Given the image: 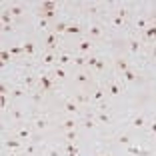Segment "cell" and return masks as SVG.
Wrapping results in <instances>:
<instances>
[{
	"mask_svg": "<svg viewBox=\"0 0 156 156\" xmlns=\"http://www.w3.org/2000/svg\"><path fill=\"white\" fill-rule=\"evenodd\" d=\"M38 84H40V88L44 92H48L52 88V78L48 74H42V76H38Z\"/></svg>",
	"mask_w": 156,
	"mask_h": 156,
	"instance_id": "1",
	"label": "cell"
},
{
	"mask_svg": "<svg viewBox=\"0 0 156 156\" xmlns=\"http://www.w3.org/2000/svg\"><path fill=\"white\" fill-rule=\"evenodd\" d=\"M30 136H32V130L26 128V126H20L18 132H16V138H20V140H30Z\"/></svg>",
	"mask_w": 156,
	"mask_h": 156,
	"instance_id": "2",
	"label": "cell"
},
{
	"mask_svg": "<svg viewBox=\"0 0 156 156\" xmlns=\"http://www.w3.org/2000/svg\"><path fill=\"white\" fill-rule=\"evenodd\" d=\"M76 126H78V122L74 118H68V120H64V122L60 124V128L64 130V132H68V130H76Z\"/></svg>",
	"mask_w": 156,
	"mask_h": 156,
	"instance_id": "3",
	"label": "cell"
},
{
	"mask_svg": "<svg viewBox=\"0 0 156 156\" xmlns=\"http://www.w3.org/2000/svg\"><path fill=\"white\" fill-rule=\"evenodd\" d=\"M120 90H122V88H120L118 82H108V86H106V92H108L110 96H118Z\"/></svg>",
	"mask_w": 156,
	"mask_h": 156,
	"instance_id": "4",
	"label": "cell"
},
{
	"mask_svg": "<svg viewBox=\"0 0 156 156\" xmlns=\"http://www.w3.org/2000/svg\"><path fill=\"white\" fill-rule=\"evenodd\" d=\"M32 124H34V128H38V130H44L46 126H48V118H46V116H36Z\"/></svg>",
	"mask_w": 156,
	"mask_h": 156,
	"instance_id": "5",
	"label": "cell"
},
{
	"mask_svg": "<svg viewBox=\"0 0 156 156\" xmlns=\"http://www.w3.org/2000/svg\"><path fill=\"white\" fill-rule=\"evenodd\" d=\"M4 146L10 148V150H18V148L22 146V140H20V138H10V140L4 142Z\"/></svg>",
	"mask_w": 156,
	"mask_h": 156,
	"instance_id": "6",
	"label": "cell"
},
{
	"mask_svg": "<svg viewBox=\"0 0 156 156\" xmlns=\"http://www.w3.org/2000/svg\"><path fill=\"white\" fill-rule=\"evenodd\" d=\"M104 96H106V90L96 88V90H94V94H92V98H90V102H102V100H104Z\"/></svg>",
	"mask_w": 156,
	"mask_h": 156,
	"instance_id": "7",
	"label": "cell"
},
{
	"mask_svg": "<svg viewBox=\"0 0 156 156\" xmlns=\"http://www.w3.org/2000/svg\"><path fill=\"white\" fill-rule=\"evenodd\" d=\"M64 110L68 112V114H76V112H78V104L74 100H66L64 102Z\"/></svg>",
	"mask_w": 156,
	"mask_h": 156,
	"instance_id": "8",
	"label": "cell"
},
{
	"mask_svg": "<svg viewBox=\"0 0 156 156\" xmlns=\"http://www.w3.org/2000/svg\"><path fill=\"white\" fill-rule=\"evenodd\" d=\"M144 38H146V40H154L156 38V24H150V26L144 30Z\"/></svg>",
	"mask_w": 156,
	"mask_h": 156,
	"instance_id": "9",
	"label": "cell"
},
{
	"mask_svg": "<svg viewBox=\"0 0 156 156\" xmlns=\"http://www.w3.org/2000/svg\"><path fill=\"white\" fill-rule=\"evenodd\" d=\"M130 124H132L134 128H142L144 124H146V118H144L142 114H138V116H134V118H132V122H130Z\"/></svg>",
	"mask_w": 156,
	"mask_h": 156,
	"instance_id": "10",
	"label": "cell"
},
{
	"mask_svg": "<svg viewBox=\"0 0 156 156\" xmlns=\"http://www.w3.org/2000/svg\"><path fill=\"white\" fill-rule=\"evenodd\" d=\"M88 34H90L92 38H100V36H102V28L98 26V24H94V26L88 28Z\"/></svg>",
	"mask_w": 156,
	"mask_h": 156,
	"instance_id": "11",
	"label": "cell"
},
{
	"mask_svg": "<svg viewBox=\"0 0 156 156\" xmlns=\"http://www.w3.org/2000/svg\"><path fill=\"white\" fill-rule=\"evenodd\" d=\"M54 60H58V58H56V56L52 54L50 50H48V52H44V54H42V64H52Z\"/></svg>",
	"mask_w": 156,
	"mask_h": 156,
	"instance_id": "12",
	"label": "cell"
},
{
	"mask_svg": "<svg viewBox=\"0 0 156 156\" xmlns=\"http://www.w3.org/2000/svg\"><path fill=\"white\" fill-rule=\"evenodd\" d=\"M78 50H80V52H90V50H92V42H90V40H80V44H78Z\"/></svg>",
	"mask_w": 156,
	"mask_h": 156,
	"instance_id": "13",
	"label": "cell"
},
{
	"mask_svg": "<svg viewBox=\"0 0 156 156\" xmlns=\"http://www.w3.org/2000/svg\"><path fill=\"white\" fill-rule=\"evenodd\" d=\"M22 48H24V54H28V56H32V54H34V50H36L34 42H24Z\"/></svg>",
	"mask_w": 156,
	"mask_h": 156,
	"instance_id": "14",
	"label": "cell"
},
{
	"mask_svg": "<svg viewBox=\"0 0 156 156\" xmlns=\"http://www.w3.org/2000/svg\"><path fill=\"white\" fill-rule=\"evenodd\" d=\"M44 44H46V48H48V50H52V48L56 46V34H48Z\"/></svg>",
	"mask_w": 156,
	"mask_h": 156,
	"instance_id": "15",
	"label": "cell"
},
{
	"mask_svg": "<svg viewBox=\"0 0 156 156\" xmlns=\"http://www.w3.org/2000/svg\"><path fill=\"white\" fill-rule=\"evenodd\" d=\"M52 76H54V78H60V80H62V78H66V70L62 68V66H56L54 72H52Z\"/></svg>",
	"mask_w": 156,
	"mask_h": 156,
	"instance_id": "16",
	"label": "cell"
},
{
	"mask_svg": "<svg viewBox=\"0 0 156 156\" xmlns=\"http://www.w3.org/2000/svg\"><path fill=\"white\" fill-rule=\"evenodd\" d=\"M116 68L124 74L126 70H130V66H128V62H126V60H116Z\"/></svg>",
	"mask_w": 156,
	"mask_h": 156,
	"instance_id": "17",
	"label": "cell"
},
{
	"mask_svg": "<svg viewBox=\"0 0 156 156\" xmlns=\"http://www.w3.org/2000/svg\"><path fill=\"white\" fill-rule=\"evenodd\" d=\"M40 16H42V18H46V20H52L56 16V10H44V8H42L40 10Z\"/></svg>",
	"mask_w": 156,
	"mask_h": 156,
	"instance_id": "18",
	"label": "cell"
},
{
	"mask_svg": "<svg viewBox=\"0 0 156 156\" xmlns=\"http://www.w3.org/2000/svg\"><path fill=\"white\" fill-rule=\"evenodd\" d=\"M76 82L78 84H86V82H90V78H88L86 72H78L76 74Z\"/></svg>",
	"mask_w": 156,
	"mask_h": 156,
	"instance_id": "19",
	"label": "cell"
},
{
	"mask_svg": "<svg viewBox=\"0 0 156 156\" xmlns=\"http://www.w3.org/2000/svg\"><path fill=\"white\" fill-rule=\"evenodd\" d=\"M96 120H98V122H102V124H108V122H110V114H108V112H98Z\"/></svg>",
	"mask_w": 156,
	"mask_h": 156,
	"instance_id": "20",
	"label": "cell"
},
{
	"mask_svg": "<svg viewBox=\"0 0 156 156\" xmlns=\"http://www.w3.org/2000/svg\"><path fill=\"white\" fill-rule=\"evenodd\" d=\"M66 34H80V24H78V22L68 24V30H66Z\"/></svg>",
	"mask_w": 156,
	"mask_h": 156,
	"instance_id": "21",
	"label": "cell"
},
{
	"mask_svg": "<svg viewBox=\"0 0 156 156\" xmlns=\"http://www.w3.org/2000/svg\"><path fill=\"white\" fill-rule=\"evenodd\" d=\"M70 62V56L66 54V52H60V56H58V66H64V64H68Z\"/></svg>",
	"mask_w": 156,
	"mask_h": 156,
	"instance_id": "22",
	"label": "cell"
},
{
	"mask_svg": "<svg viewBox=\"0 0 156 156\" xmlns=\"http://www.w3.org/2000/svg\"><path fill=\"white\" fill-rule=\"evenodd\" d=\"M8 12L12 14V16H22V14H24V10H22V6H18V4H14L12 8L8 10Z\"/></svg>",
	"mask_w": 156,
	"mask_h": 156,
	"instance_id": "23",
	"label": "cell"
},
{
	"mask_svg": "<svg viewBox=\"0 0 156 156\" xmlns=\"http://www.w3.org/2000/svg\"><path fill=\"white\" fill-rule=\"evenodd\" d=\"M136 28L144 32V30L148 28V20H146V18H138V20H136Z\"/></svg>",
	"mask_w": 156,
	"mask_h": 156,
	"instance_id": "24",
	"label": "cell"
},
{
	"mask_svg": "<svg viewBox=\"0 0 156 156\" xmlns=\"http://www.w3.org/2000/svg\"><path fill=\"white\" fill-rule=\"evenodd\" d=\"M110 22H112V26H114V28H122V26H124V20H122V18H118L116 14L110 18Z\"/></svg>",
	"mask_w": 156,
	"mask_h": 156,
	"instance_id": "25",
	"label": "cell"
},
{
	"mask_svg": "<svg viewBox=\"0 0 156 156\" xmlns=\"http://www.w3.org/2000/svg\"><path fill=\"white\" fill-rule=\"evenodd\" d=\"M72 62H74L76 66H86V64H88V58H86V56H76Z\"/></svg>",
	"mask_w": 156,
	"mask_h": 156,
	"instance_id": "26",
	"label": "cell"
},
{
	"mask_svg": "<svg viewBox=\"0 0 156 156\" xmlns=\"http://www.w3.org/2000/svg\"><path fill=\"white\" fill-rule=\"evenodd\" d=\"M128 152H130V154H140V156H148V152H146V150H142V148H136V146H130V148H128Z\"/></svg>",
	"mask_w": 156,
	"mask_h": 156,
	"instance_id": "27",
	"label": "cell"
},
{
	"mask_svg": "<svg viewBox=\"0 0 156 156\" xmlns=\"http://www.w3.org/2000/svg\"><path fill=\"white\" fill-rule=\"evenodd\" d=\"M124 78H126L128 82H134L138 76H136V72H134V70H126V72H124Z\"/></svg>",
	"mask_w": 156,
	"mask_h": 156,
	"instance_id": "28",
	"label": "cell"
},
{
	"mask_svg": "<svg viewBox=\"0 0 156 156\" xmlns=\"http://www.w3.org/2000/svg\"><path fill=\"white\" fill-rule=\"evenodd\" d=\"M82 126H84V128H94V126H96V120H94V118H84Z\"/></svg>",
	"mask_w": 156,
	"mask_h": 156,
	"instance_id": "29",
	"label": "cell"
},
{
	"mask_svg": "<svg viewBox=\"0 0 156 156\" xmlns=\"http://www.w3.org/2000/svg\"><path fill=\"white\" fill-rule=\"evenodd\" d=\"M10 20H12V14H10V12H4V14H2V26H8Z\"/></svg>",
	"mask_w": 156,
	"mask_h": 156,
	"instance_id": "30",
	"label": "cell"
},
{
	"mask_svg": "<svg viewBox=\"0 0 156 156\" xmlns=\"http://www.w3.org/2000/svg\"><path fill=\"white\" fill-rule=\"evenodd\" d=\"M64 138H66V142H72L74 138H76V130H68V132H64Z\"/></svg>",
	"mask_w": 156,
	"mask_h": 156,
	"instance_id": "31",
	"label": "cell"
},
{
	"mask_svg": "<svg viewBox=\"0 0 156 156\" xmlns=\"http://www.w3.org/2000/svg\"><path fill=\"white\" fill-rule=\"evenodd\" d=\"M22 52H24V48H22V46H12V48H10V54H14V56L22 54Z\"/></svg>",
	"mask_w": 156,
	"mask_h": 156,
	"instance_id": "32",
	"label": "cell"
},
{
	"mask_svg": "<svg viewBox=\"0 0 156 156\" xmlns=\"http://www.w3.org/2000/svg\"><path fill=\"white\" fill-rule=\"evenodd\" d=\"M66 30H68V24L66 22H58L56 24V32H66Z\"/></svg>",
	"mask_w": 156,
	"mask_h": 156,
	"instance_id": "33",
	"label": "cell"
},
{
	"mask_svg": "<svg viewBox=\"0 0 156 156\" xmlns=\"http://www.w3.org/2000/svg\"><path fill=\"white\" fill-rule=\"evenodd\" d=\"M138 48H140V42L132 38V40H130V50H132V52H138Z\"/></svg>",
	"mask_w": 156,
	"mask_h": 156,
	"instance_id": "34",
	"label": "cell"
},
{
	"mask_svg": "<svg viewBox=\"0 0 156 156\" xmlns=\"http://www.w3.org/2000/svg\"><path fill=\"white\" fill-rule=\"evenodd\" d=\"M34 82H36V78H34V76H30V74H28V76H24V84H26V86H32Z\"/></svg>",
	"mask_w": 156,
	"mask_h": 156,
	"instance_id": "35",
	"label": "cell"
},
{
	"mask_svg": "<svg viewBox=\"0 0 156 156\" xmlns=\"http://www.w3.org/2000/svg\"><path fill=\"white\" fill-rule=\"evenodd\" d=\"M98 64V58H96V56H90V58H88V68H94V66H96Z\"/></svg>",
	"mask_w": 156,
	"mask_h": 156,
	"instance_id": "36",
	"label": "cell"
},
{
	"mask_svg": "<svg viewBox=\"0 0 156 156\" xmlns=\"http://www.w3.org/2000/svg\"><path fill=\"white\" fill-rule=\"evenodd\" d=\"M12 96L14 98H22L24 96V90H22V88H14V90H12Z\"/></svg>",
	"mask_w": 156,
	"mask_h": 156,
	"instance_id": "37",
	"label": "cell"
},
{
	"mask_svg": "<svg viewBox=\"0 0 156 156\" xmlns=\"http://www.w3.org/2000/svg\"><path fill=\"white\" fill-rule=\"evenodd\" d=\"M116 16H118V18H126V16H128V10L126 8H118V12H116Z\"/></svg>",
	"mask_w": 156,
	"mask_h": 156,
	"instance_id": "38",
	"label": "cell"
},
{
	"mask_svg": "<svg viewBox=\"0 0 156 156\" xmlns=\"http://www.w3.org/2000/svg\"><path fill=\"white\" fill-rule=\"evenodd\" d=\"M38 28H40V30H46V28H48V20L40 18V20H38Z\"/></svg>",
	"mask_w": 156,
	"mask_h": 156,
	"instance_id": "39",
	"label": "cell"
},
{
	"mask_svg": "<svg viewBox=\"0 0 156 156\" xmlns=\"http://www.w3.org/2000/svg\"><path fill=\"white\" fill-rule=\"evenodd\" d=\"M24 152H26V154H36V146H34V144H28V146L24 148Z\"/></svg>",
	"mask_w": 156,
	"mask_h": 156,
	"instance_id": "40",
	"label": "cell"
},
{
	"mask_svg": "<svg viewBox=\"0 0 156 156\" xmlns=\"http://www.w3.org/2000/svg\"><path fill=\"white\" fill-rule=\"evenodd\" d=\"M74 102H76V104H84V102H88V98L82 96V94H78V96L74 98Z\"/></svg>",
	"mask_w": 156,
	"mask_h": 156,
	"instance_id": "41",
	"label": "cell"
},
{
	"mask_svg": "<svg viewBox=\"0 0 156 156\" xmlns=\"http://www.w3.org/2000/svg\"><path fill=\"white\" fill-rule=\"evenodd\" d=\"M42 8H44V10H56V4H54V2H44Z\"/></svg>",
	"mask_w": 156,
	"mask_h": 156,
	"instance_id": "42",
	"label": "cell"
},
{
	"mask_svg": "<svg viewBox=\"0 0 156 156\" xmlns=\"http://www.w3.org/2000/svg\"><path fill=\"white\" fill-rule=\"evenodd\" d=\"M118 142H120V144H130V138L126 136V134H122V136L118 138Z\"/></svg>",
	"mask_w": 156,
	"mask_h": 156,
	"instance_id": "43",
	"label": "cell"
},
{
	"mask_svg": "<svg viewBox=\"0 0 156 156\" xmlns=\"http://www.w3.org/2000/svg\"><path fill=\"white\" fill-rule=\"evenodd\" d=\"M104 66H106V62H104V60H100V58H98V64L94 66V68H96V70H104Z\"/></svg>",
	"mask_w": 156,
	"mask_h": 156,
	"instance_id": "44",
	"label": "cell"
},
{
	"mask_svg": "<svg viewBox=\"0 0 156 156\" xmlns=\"http://www.w3.org/2000/svg\"><path fill=\"white\" fill-rule=\"evenodd\" d=\"M88 12H90V14H98V6L96 4H90V6H88Z\"/></svg>",
	"mask_w": 156,
	"mask_h": 156,
	"instance_id": "45",
	"label": "cell"
},
{
	"mask_svg": "<svg viewBox=\"0 0 156 156\" xmlns=\"http://www.w3.org/2000/svg\"><path fill=\"white\" fill-rule=\"evenodd\" d=\"M12 118H16V120H22V112H20V110H12Z\"/></svg>",
	"mask_w": 156,
	"mask_h": 156,
	"instance_id": "46",
	"label": "cell"
},
{
	"mask_svg": "<svg viewBox=\"0 0 156 156\" xmlns=\"http://www.w3.org/2000/svg\"><path fill=\"white\" fill-rule=\"evenodd\" d=\"M46 156H60V152L56 150V148H52V150H48V152H46Z\"/></svg>",
	"mask_w": 156,
	"mask_h": 156,
	"instance_id": "47",
	"label": "cell"
},
{
	"mask_svg": "<svg viewBox=\"0 0 156 156\" xmlns=\"http://www.w3.org/2000/svg\"><path fill=\"white\" fill-rule=\"evenodd\" d=\"M2 30H4V32H10V30H14V26H12V24H8V26H2Z\"/></svg>",
	"mask_w": 156,
	"mask_h": 156,
	"instance_id": "48",
	"label": "cell"
},
{
	"mask_svg": "<svg viewBox=\"0 0 156 156\" xmlns=\"http://www.w3.org/2000/svg\"><path fill=\"white\" fill-rule=\"evenodd\" d=\"M150 132H152V134H156V122H154V124L150 126Z\"/></svg>",
	"mask_w": 156,
	"mask_h": 156,
	"instance_id": "49",
	"label": "cell"
},
{
	"mask_svg": "<svg viewBox=\"0 0 156 156\" xmlns=\"http://www.w3.org/2000/svg\"><path fill=\"white\" fill-rule=\"evenodd\" d=\"M152 56H154V58H156V46H154V48H152Z\"/></svg>",
	"mask_w": 156,
	"mask_h": 156,
	"instance_id": "50",
	"label": "cell"
},
{
	"mask_svg": "<svg viewBox=\"0 0 156 156\" xmlns=\"http://www.w3.org/2000/svg\"><path fill=\"white\" fill-rule=\"evenodd\" d=\"M68 156H78V152H74V154H68Z\"/></svg>",
	"mask_w": 156,
	"mask_h": 156,
	"instance_id": "51",
	"label": "cell"
},
{
	"mask_svg": "<svg viewBox=\"0 0 156 156\" xmlns=\"http://www.w3.org/2000/svg\"><path fill=\"white\" fill-rule=\"evenodd\" d=\"M8 156H16V154H14V152H12V154H8Z\"/></svg>",
	"mask_w": 156,
	"mask_h": 156,
	"instance_id": "52",
	"label": "cell"
},
{
	"mask_svg": "<svg viewBox=\"0 0 156 156\" xmlns=\"http://www.w3.org/2000/svg\"><path fill=\"white\" fill-rule=\"evenodd\" d=\"M98 156H106V154H98Z\"/></svg>",
	"mask_w": 156,
	"mask_h": 156,
	"instance_id": "53",
	"label": "cell"
},
{
	"mask_svg": "<svg viewBox=\"0 0 156 156\" xmlns=\"http://www.w3.org/2000/svg\"><path fill=\"white\" fill-rule=\"evenodd\" d=\"M154 136H156V134H154Z\"/></svg>",
	"mask_w": 156,
	"mask_h": 156,
	"instance_id": "54",
	"label": "cell"
}]
</instances>
